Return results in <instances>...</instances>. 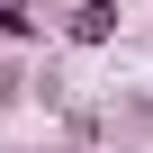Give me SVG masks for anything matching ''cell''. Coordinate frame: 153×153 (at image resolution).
<instances>
[{
	"label": "cell",
	"instance_id": "cell-2",
	"mask_svg": "<svg viewBox=\"0 0 153 153\" xmlns=\"http://www.w3.org/2000/svg\"><path fill=\"white\" fill-rule=\"evenodd\" d=\"M27 27H36V18L18 9V0H0V36H27Z\"/></svg>",
	"mask_w": 153,
	"mask_h": 153
},
{
	"label": "cell",
	"instance_id": "cell-1",
	"mask_svg": "<svg viewBox=\"0 0 153 153\" xmlns=\"http://www.w3.org/2000/svg\"><path fill=\"white\" fill-rule=\"evenodd\" d=\"M72 36H81V45L117 36V0H81V9H72Z\"/></svg>",
	"mask_w": 153,
	"mask_h": 153
}]
</instances>
